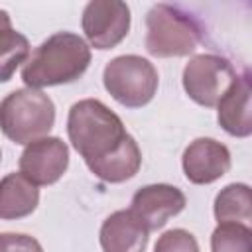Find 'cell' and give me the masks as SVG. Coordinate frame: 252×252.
Instances as JSON below:
<instances>
[{"label": "cell", "mask_w": 252, "mask_h": 252, "mask_svg": "<svg viewBox=\"0 0 252 252\" xmlns=\"http://www.w3.org/2000/svg\"><path fill=\"white\" fill-rule=\"evenodd\" d=\"M91 65L89 43L73 32H57L43 39L22 67V81L30 89L67 85L83 77Z\"/></svg>", "instance_id": "6da1fadb"}, {"label": "cell", "mask_w": 252, "mask_h": 252, "mask_svg": "<svg viewBox=\"0 0 252 252\" xmlns=\"http://www.w3.org/2000/svg\"><path fill=\"white\" fill-rule=\"evenodd\" d=\"M67 134L71 146L79 152L85 163L110 156L128 136L120 116L98 98H83L71 106Z\"/></svg>", "instance_id": "7a4b0ae2"}, {"label": "cell", "mask_w": 252, "mask_h": 252, "mask_svg": "<svg viewBox=\"0 0 252 252\" xmlns=\"http://www.w3.org/2000/svg\"><path fill=\"white\" fill-rule=\"evenodd\" d=\"M55 124L53 100L37 89H16L0 102V130L14 144L45 138Z\"/></svg>", "instance_id": "3957f363"}, {"label": "cell", "mask_w": 252, "mask_h": 252, "mask_svg": "<svg viewBox=\"0 0 252 252\" xmlns=\"http://www.w3.org/2000/svg\"><path fill=\"white\" fill-rule=\"evenodd\" d=\"M146 30V49L154 57H185L201 41V26L195 18L165 2L150 8Z\"/></svg>", "instance_id": "277c9868"}, {"label": "cell", "mask_w": 252, "mask_h": 252, "mask_svg": "<svg viewBox=\"0 0 252 252\" xmlns=\"http://www.w3.org/2000/svg\"><path fill=\"white\" fill-rule=\"evenodd\" d=\"M102 83L108 94L128 108L146 106L159 85L158 69L140 55H118L102 71Z\"/></svg>", "instance_id": "5b68a950"}, {"label": "cell", "mask_w": 252, "mask_h": 252, "mask_svg": "<svg viewBox=\"0 0 252 252\" xmlns=\"http://www.w3.org/2000/svg\"><path fill=\"white\" fill-rule=\"evenodd\" d=\"M238 73L226 57L215 53H199L189 59L183 69V89L187 96L201 106H217L228 93Z\"/></svg>", "instance_id": "8992f818"}, {"label": "cell", "mask_w": 252, "mask_h": 252, "mask_svg": "<svg viewBox=\"0 0 252 252\" xmlns=\"http://www.w3.org/2000/svg\"><path fill=\"white\" fill-rule=\"evenodd\" d=\"M81 26L94 49H112L128 35L130 8L122 0H93L83 10Z\"/></svg>", "instance_id": "52a82bcc"}, {"label": "cell", "mask_w": 252, "mask_h": 252, "mask_svg": "<svg viewBox=\"0 0 252 252\" xmlns=\"http://www.w3.org/2000/svg\"><path fill=\"white\" fill-rule=\"evenodd\" d=\"M69 167V146L57 136H45L26 146L20 156V173L33 185H53Z\"/></svg>", "instance_id": "ba28073f"}, {"label": "cell", "mask_w": 252, "mask_h": 252, "mask_svg": "<svg viewBox=\"0 0 252 252\" xmlns=\"http://www.w3.org/2000/svg\"><path fill=\"white\" fill-rule=\"evenodd\" d=\"M185 205L187 199L181 189L167 183H154L134 193L130 211L146 224L148 230H158L171 217L179 215Z\"/></svg>", "instance_id": "9c48e42d"}, {"label": "cell", "mask_w": 252, "mask_h": 252, "mask_svg": "<svg viewBox=\"0 0 252 252\" xmlns=\"http://www.w3.org/2000/svg\"><path fill=\"white\" fill-rule=\"evenodd\" d=\"M185 177L195 185H209L230 169V152L215 138L193 140L181 158Z\"/></svg>", "instance_id": "30bf717a"}, {"label": "cell", "mask_w": 252, "mask_h": 252, "mask_svg": "<svg viewBox=\"0 0 252 252\" xmlns=\"http://www.w3.org/2000/svg\"><path fill=\"white\" fill-rule=\"evenodd\" d=\"M150 230L130 211L122 209L104 219L98 240L102 252H146Z\"/></svg>", "instance_id": "8fae6325"}, {"label": "cell", "mask_w": 252, "mask_h": 252, "mask_svg": "<svg viewBox=\"0 0 252 252\" xmlns=\"http://www.w3.org/2000/svg\"><path fill=\"white\" fill-rule=\"evenodd\" d=\"M250 77L238 75L228 93L217 104V120L220 128L236 138H248L252 134V110H250Z\"/></svg>", "instance_id": "7c38bea8"}, {"label": "cell", "mask_w": 252, "mask_h": 252, "mask_svg": "<svg viewBox=\"0 0 252 252\" xmlns=\"http://www.w3.org/2000/svg\"><path fill=\"white\" fill-rule=\"evenodd\" d=\"M39 205V189L20 171L0 179V219L16 220L32 215Z\"/></svg>", "instance_id": "4fadbf2b"}, {"label": "cell", "mask_w": 252, "mask_h": 252, "mask_svg": "<svg viewBox=\"0 0 252 252\" xmlns=\"http://www.w3.org/2000/svg\"><path fill=\"white\" fill-rule=\"evenodd\" d=\"M142 165V152L138 142L128 134L122 146L112 152L110 156L87 163L91 173L98 177L104 183H122L126 179H132Z\"/></svg>", "instance_id": "5bb4252c"}, {"label": "cell", "mask_w": 252, "mask_h": 252, "mask_svg": "<svg viewBox=\"0 0 252 252\" xmlns=\"http://www.w3.org/2000/svg\"><path fill=\"white\" fill-rule=\"evenodd\" d=\"M30 57V41L12 28L10 14L0 10V83L12 79L16 69Z\"/></svg>", "instance_id": "9a60e30c"}, {"label": "cell", "mask_w": 252, "mask_h": 252, "mask_svg": "<svg viewBox=\"0 0 252 252\" xmlns=\"http://www.w3.org/2000/svg\"><path fill=\"white\" fill-rule=\"evenodd\" d=\"M215 219L219 224L224 222H242L246 224L252 219V191L246 183H230L220 189L215 197L213 207Z\"/></svg>", "instance_id": "2e32d148"}, {"label": "cell", "mask_w": 252, "mask_h": 252, "mask_svg": "<svg viewBox=\"0 0 252 252\" xmlns=\"http://www.w3.org/2000/svg\"><path fill=\"white\" fill-rule=\"evenodd\" d=\"M211 252H252V230L242 222L219 224L211 234Z\"/></svg>", "instance_id": "e0dca14e"}, {"label": "cell", "mask_w": 252, "mask_h": 252, "mask_svg": "<svg viewBox=\"0 0 252 252\" xmlns=\"http://www.w3.org/2000/svg\"><path fill=\"white\" fill-rule=\"evenodd\" d=\"M154 252H199V242L189 230L171 228L158 238Z\"/></svg>", "instance_id": "ac0fdd59"}, {"label": "cell", "mask_w": 252, "mask_h": 252, "mask_svg": "<svg viewBox=\"0 0 252 252\" xmlns=\"http://www.w3.org/2000/svg\"><path fill=\"white\" fill-rule=\"evenodd\" d=\"M0 252H43V248L30 234L2 232L0 234Z\"/></svg>", "instance_id": "d6986e66"}, {"label": "cell", "mask_w": 252, "mask_h": 252, "mask_svg": "<svg viewBox=\"0 0 252 252\" xmlns=\"http://www.w3.org/2000/svg\"><path fill=\"white\" fill-rule=\"evenodd\" d=\"M0 158H2V152H0Z\"/></svg>", "instance_id": "ffe728a7"}]
</instances>
